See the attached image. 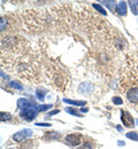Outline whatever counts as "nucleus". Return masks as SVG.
<instances>
[{
    "label": "nucleus",
    "instance_id": "nucleus-1",
    "mask_svg": "<svg viewBox=\"0 0 138 149\" xmlns=\"http://www.w3.org/2000/svg\"><path fill=\"white\" fill-rule=\"evenodd\" d=\"M37 114H38V108H37V106H36V104H29L27 108L22 109L20 116H21L23 119H25V121H28V122H31V121H33V119L36 118Z\"/></svg>",
    "mask_w": 138,
    "mask_h": 149
},
{
    "label": "nucleus",
    "instance_id": "nucleus-2",
    "mask_svg": "<svg viewBox=\"0 0 138 149\" xmlns=\"http://www.w3.org/2000/svg\"><path fill=\"white\" fill-rule=\"evenodd\" d=\"M31 135H32V130H30V129H24V130H22V131L16 132V133L13 135V140L16 141V142H21V141H23L24 139H27V138H29V137H31Z\"/></svg>",
    "mask_w": 138,
    "mask_h": 149
},
{
    "label": "nucleus",
    "instance_id": "nucleus-3",
    "mask_svg": "<svg viewBox=\"0 0 138 149\" xmlns=\"http://www.w3.org/2000/svg\"><path fill=\"white\" fill-rule=\"evenodd\" d=\"M66 142L70 146H78L82 142V135L78 133H74V134H68L66 137Z\"/></svg>",
    "mask_w": 138,
    "mask_h": 149
},
{
    "label": "nucleus",
    "instance_id": "nucleus-4",
    "mask_svg": "<svg viewBox=\"0 0 138 149\" xmlns=\"http://www.w3.org/2000/svg\"><path fill=\"white\" fill-rule=\"evenodd\" d=\"M121 119L123 122V125L126 127H133L134 126V118L131 116V114H129L128 111H122V115H121Z\"/></svg>",
    "mask_w": 138,
    "mask_h": 149
},
{
    "label": "nucleus",
    "instance_id": "nucleus-5",
    "mask_svg": "<svg viewBox=\"0 0 138 149\" xmlns=\"http://www.w3.org/2000/svg\"><path fill=\"white\" fill-rule=\"evenodd\" d=\"M127 98L130 102L138 103V87H133L127 92Z\"/></svg>",
    "mask_w": 138,
    "mask_h": 149
},
{
    "label": "nucleus",
    "instance_id": "nucleus-6",
    "mask_svg": "<svg viewBox=\"0 0 138 149\" xmlns=\"http://www.w3.org/2000/svg\"><path fill=\"white\" fill-rule=\"evenodd\" d=\"M78 91L81 93H91L93 91V86L89 83H82L78 87Z\"/></svg>",
    "mask_w": 138,
    "mask_h": 149
},
{
    "label": "nucleus",
    "instance_id": "nucleus-7",
    "mask_svg": "<svg viewBox=\"0 0 138 149\" xmlns=\"http://www.w3.org/2000/svg\"><path fill=\"white\" fill-rule=\"evenodd\" d=\"M116 12L119 15H122V16L126 15L127 14V2H124V1L119 2L116 5Z\"/></svg>",
    "mask_w": 138,
    "mask_h": 149
},
{
    "label": "nucleus",
    "instance_id": "nucleus-8",
    "mask_svg": "<svg viewBox=\"0 0 138 149\" xmlns=\"http://www.w3.org/2000/svg\"><path fill=\"white\" fill-rule=\"evenodd\" d=\"M17 103H18V107L22 108V109H24V108H27L29 104H31L27 99H20V100L17 101Z\"/></svg>",
    "mask_w": 138,
    "mask_h": 149
},
{
    "label": "nucleus",
    "instance_id": "nucleus-9",
    "mask_svg": "<svg viewBox=\"0 0 138 149\" xmlns=\"http://www.w3.org/2000/svg\"><path fill=\"white\" fill-rule=\"evenodd\" d=\"M63 101L66 103H70V104H74V106H83V104L86 103L85 101H73V100H68V99H65Z\"/></svg>",
    "mask_w": 138,
    "mask_h": 149
},
{
    "label": "nucleus",
    "instance_id": "nucleus-10",
    "mask_svg": "<svg viewBox=\"0 0 138 149\" xmlns=\"http://www.w3.org/2000/svg\"><path fill=\"white\" fill-rule=\"evenodd\" d=\"M127 138H129L134 141H138V133L137 132H129V133H127Z\"/></svg>",
    "mask_w": 138,
    "mask_h": 149
},
{
    "label": "nucleus",
    "instance_id": "nucleus-11",
    "mask_svg": "<svg viewBox=\"0 0 138 149\" xmlns=\"http://www.w3.org/2000/svg\"><path fill=\"white\" fill-rule=\"evenodd\" d=\"M12 118V115H9L8 112H1L0 114V119H1V122H3V121H9Z\"/></svg>",
    "mask_w": 138,
    "mask_h": 149
},
{
    "label": "nucleus",
    "instance_id": "nucleus-12",
    "mask_svg": "<svg viewBox=\"0 0 138 149\" xmlns=\"http://www.w3.org/2000/svg\"><path fill=\"white\" fill-rule=\"evenodd\" d=\"M44 93H46V89H40V88L37 89V98H38L39 100H41V101H43L44 98H45V96H44Z\"/></svg>",
    "mask_w": 138,
    "mask_h": 149
},
{
    "label": "nucleus",
    "instance_id": "nucleus-13",
    "mask_svg": "<svg viewBox=\"0 0 138 149\" xmlns=\"http://www.w3.org/2000/svg\"><path fill=\"white\" fill-rule=\"evenodd\" d=\"M130 3V7H131V10L135 15H138V8H137V3L136 2H133V1H129Z\"/></svg>",
    "mask_w": 138,
    "mask_h": 149
},
{
    "label": "nucleus",
    "instance_id": "nucleus-14",
    "mask_svg": "<svg viewBox=\"0 0 138 149\" xmlns=\"http://www.w3.org/2000/svg\"><path fill=\"white\" fill-rule=\"evenodd\" d=\"M93 7H94V8H96V9H97V10H98L99 13H101L103 15H106V14H107V13H106V10H105V9H104V8H103V7L100 6V5H97V3H93Z\"/></svg>",
    "mask_w": 138,
    "mask_h": 149
},
{
    "label": "nucleus",
    "instance_id": "nucleus-15",
    "mask_svg": "<svg viewBox=\"0 0 138 149\" xmlns=\"http://www.w3.org/2000/svg\"><path fill=\"white\" fill-rule=\"evenodd\" d=\"M113 102H114L115 104H118V106H120V104H122V103H123L122 99H121V98H119V96H115V98H113Z\"/></svg>",
    "mask_w": 138,
    "mask_h": 149
},
{
    "label": "nucleus",
    "instance_id": "nucleus-16",
    "mask_svg": "<svg viewBox=\"0 0 138 149\" xmlns=\"http://www.w3.org/2000/svg\"><path fill=\"white\" fill-rule=\"evenodd\" d=\"M78 149H92V145L90 142H85L81 147H78Z\"/></svg>",
    "mask_w": 138,
    "mask_h": 149
},
{
    "label": "nucleus",
    "instance_id": "nucleus-17",
    "mask_svg": "<svg viewBox=\"0 0 138 149\" xmlns=\"http://www.w3.org/2000/svg\"><path fill=\"white\" fill-rule=\"evenodd\" d=\"M107 7H109L112 10L114 9V6H115V1H106V2H104Z\"/></svg>",
    "mask_w": 138,
    "mask_h": 149
},
{
    "label": "nucleus",
    "instance_id": "nucleus-18",
    "mask_svg": "<svg viewBox=\"0 0 138 149\" xmlns=\"http://www.w3.org/2000/svg\"><path fill=\"white\" fill-rule=\"evenodd\" d=\"M66 111H67V112H69V114H71V115L78 116V112H77L75 109H73V108H66Z\"/></svg>",
    "mask_w": 138,
    "mask_h": 149
},
{
    "label": "nucleus",
    "instance_id": "nucleus-19",
    "mask_svg": "<svg viewBox=\"0 0 138 149\" xmlns=\"http://www.w3.org/2000/svg\"><path fill=\"white\" fill-rule=\"evenodd\" d=\"M48 137H50L51 139H59L61 135H60L59 133H56V132H53V133H50V134H48Z\"/></svg>",
    "mask_w": 138,
    "mask_h": 149
},
{
    "label": "nucleus",
    "instance_id": "nucleus-20",
    "mask_svg": "<svg viewBox=\"0 0 138 149\" xmlns=\"http://www.w3.org/2000/svg\"><path fill=\"white\" fill-rule=\"evenodd\" d=\"M10 86L14 87V88H17V89H22L21 85H20L18 83H16V81H12V83H10Z\"/></svg>",
    "mask_w": 138,
    "mask_h": 149
},
{
    "label": "nucleus",
    "instance_id": "nucleus-21",
    "mask_svg": "<svg viewBox=\"0 0 138 149\" xmlns=\"http://www.w3.org/2000/svg\"><path fill=\"white\" fill-rule=\"evenodd\" d=\"M31 145H32V144H31L30 141H28V142H25V144L22 146L21 149H31Z\"/></svg>",
    "mask_w": 138,
    "mask_h": 149
},
{
    "label": "nucleus",
    "instance_id": "nucleus-22",
    "mask_svg": "<svg viewBox=\"0 0 138 149\" xmlns=\"http://www.w3.org/2000/svg\"><path fill=\"white\" fill-rule=\"evenodd\" d=\"M50 107H51V104H47V106H37L38 111H39V110H46V109H48Z\"/></svg>",
    "mask_w": 138,
    "mask_h": 149
},
{
    "label": "nucleus",
    "instance_id": "nucleus-23",
    "mask_svg": "<svg viewBox=\"0 0 138 149\" xmlns=\"http://www.w3.org/2000/svg\"><path fill=\"white\" fill-rule=\"evenodd\" d=\"M37 126H51V124L48 123H36Z\"/></svg>",
    "mask_w": 138,
    "mask_h": 149
},
{
    "label": "nucleus",
    "instance_id": "nucleus-24",
    "mask_svg": "<svg viewBox=\"0 0 138 149\" xmlns=\"http://www.w3.org/2000/svg\"><path fill=\"white\" fill-rule=\"evenodd\" d=\"M58 112H59V110H54V111H51V112H50V115L52 116V115H55V114H58Z\"/></svg>",
    "mask_w": 138,
    "mask_h": 149
},
{
    "label": "nucleus",
    "instance_id": "nucleus-25",
    "mask_svg": "<svg viewBox=\"0 0 138 149\" xmlns=\"http://www.w3.org/2000/svg\"><path fill=\"white\" fill-rule=\"evenodd\" d=\"M82 111H83V112H86V111H88V109H86V108H83V109H82Z\"/></svg>",
    "mask_w": 138,
    "mask_h": 149
},
{
    "label": "nucleus",
    "instance_id": "nucleus-26",
    "mask_svg": "<svg viewBox=\"0 0 138 149\" xmlns=\"http://www.w3.org/2000/svg\"><path fill=\"white\" fill-rule=\"evenodd\" d=\"M136 3H137V6H138V1H136Z\"/></svg>",
    "mask_w": 138,
    "mask_h": 149
}]
</instances>
